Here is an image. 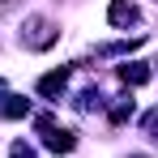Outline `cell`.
Returning a JSON list of instances; mask_svg holds the SVG:
<instances>
[{
  "instance_id": "1",
  "label": "cell",
  "mask_w": 158,
  "mask_h": 158,
  "mask_svg": "<svg viewBox=\"0 0 158 158\" xmlns=\"http://www.w3.org/2000/svg\"><path fill=\"white\" fill-rule=\"evenodd\" d=\"M22 39H26V47H39V52H43V47L56 43V26L43 22V17H30V34H22Z\"/></svg>"
},
{
  "instance_id": "2",
  "label": "cell",
  "mask_w": 158,
  "mask_h": 158,
  "mask_svg": "<svg viewBox=\"0 0 158 158\" xmlns=\"http://www.w3.org/2000/svg\"><path fill=\"white\" fill-rule=\"evenodd\" d=\"M107 22H111V26H132V22H137V4H132V0H111Z\"/></svg>"
},
{
  "instance_id": "3",
  "label": "cell",
  "mask_w": 158,
  "mask_h": 158,
  "mask_svg": "<svg viewBox=\"0 0 158 158\" xmlns=\"http://www.w3.org/2000/svg\"><path fill=\"white\" fill-rule=\"evenodd\" d=\"M43 141H47L52 154H69V150L77 145V137H73L69 128H47V132H43Z\"/></svg>"
},
{
  "instance_id": "4",
  "label": "cell",
  "mask_w": 158,
  "mask_h": 158,
  "mask_svg": "<svg viewBox=\"0 0 158 158\" xmlns=\"http://www.w3.org/2000/svg\"><path fill=\"white\" fill-rule=\"evenodd\" d=\"M64 85H69V69H56V73H47V77L39 81V94L43 98H60Z\"/></svg>"
},
{
  "instance_id": "5",
  "label": "cell",
  "mask_w": 158,
  "mask_h": 158,
  "mask_svg": "<svg viewBox=\"0 0 158 158\" xmlns=\"http://www.w3.org/2000/svg\"><path fill=\"white\" fill-rule=\"evenodd\" d=\"M150 77H154L150 64H120V81H124V85H145Z\"/></svg>"
},
{
  "instance_id": "6",
  "label": "cell",
  "mask_w": 158,
  "mask_h": 158,
  "mask_svg": "<svg viewBox=\"0 0 158 158\" xmlns=\"http://www.w3.org/2000/svg\"><path fill=\"white\" fill-rule=\"evenodd\" d=\"M0 115H4V120H22V115H30V98L9 94V103H0Z\"/></svg>"
},
{
  "instance_id": "7",
  "label": "cell",
  "mask_w": 158,
  "mask_h": 158,
  "mask_svg": "<svg viewBox=\"0 0 158 158\" xmlns=\"http://www.w3.org/2000/svg\"><path fill=\"white\" fill-rule=\"evenodd\" d=\"M128 115H132V98H128V103H115V111H111V124H124Z\"/></svg>"
},
{
  "instance_id": "8",
  "label": "cell",
  "mask_w": 158,
  "mask_h": 158,
  "mask_svg": "<svg viewBox=\"0 0 158 158\" xmlns=\"http://www.w3.org/2000/svg\"><path fill=\"white\" fill-rule=\"evenodd\" d=\"M9 154H13V158H34V150H30L26 141H17V145H13V150H9Z\"/></svg>"
},
{
  "instance_id": "9",
  "label": "cell",
  "mask_w": 158,
  "mask_h": 158,
  "mask_svg": "<svg viewBox=\"0 0 158 158\" xmlns=\"http://www.w3.org/2000/svg\"><path fill=\"white\" fill-rule=\"evenodd\" d=\"M145 124H150V137H154V141H158V115H150Z\"/></svg>"
},
{
  "instance_id": "10",
  "label": "cell",
  "mask_w": 158,
  "mask_h": 158,
  "mask_svg": "<svg viewBox=\"0 0 158 158\" xmlns=\"http://www.w3.org/2000/svg\"><path fill=\"white\" fill-rule=\"evenodd\" d=\"M0 90H4V85H0Z\"/></svg>"
}]
</instances>
